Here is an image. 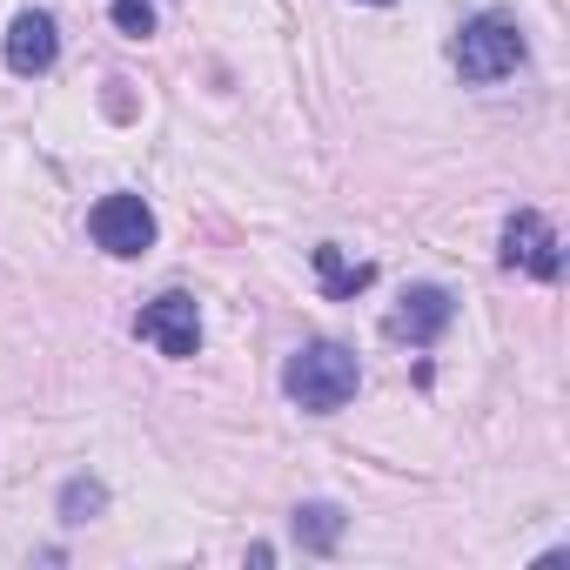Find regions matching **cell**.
Listing matches in <instances>:
<instances>
[{"label": "cell", "instance_id": "52a82bcc", "mask_svg": "<svg viewBox=\"0 0 570 570\" xmlns=\"http://www.w3.org/2000/svg\"><path fill=\"white\" fill-rule=\"evenodd\" d=\"M450 323H456V296L443 289V282H416V289H403V303L390 309V323H383V330H390L396 343H416V350H430V343H436Z\"/></svg>", "mask_w": 570, "mask_h": 570}, {"label": "cell", "instance_id": "5b68a950", "mask_svg": "<svg viewBox=\"0 0 570 570\" xmlns=\"http://www.w3.org/2000/svg\"><path fill=\"white\" fill-rule=\"evenodd\" d=\"M503 268L530 275V282H557L563 275V242H557V228L537 208H517L503 222Z\"/></svg>", "mask_w": 570, "mask_h": 570}, {"label": "cell", "instance_id": "3957f363", "mask_svg": "<svg viewBox=\"0 0 570 570\" xmlns=\"http://www.w3.org/2000/svg\"><path fill=\"white\" fill-rule=\"evenodd\" d=\"M88 235H95L101 255L135 262V255L155 248V208H148L141 195H101V202L88 208Z\"/></svg>", "mask_w": 570, "mask_h": 570}, {"label": "cell", "instance_id": "7a4b0ae2", "mask_svg": "<svg viewBox=\"0 0 570 570\" xmlns=\"http://www.w3.org/2000/svg\"><path fill=\"white\" fill-rule=\"evenodd\" d=\"M356 383H363V370H356V356L343 343H303L289 363H282V390H289V403L309 410V416H336L356 396Z\"/></svg>", "mask_w": 570, "mask_h": 570}, {"label": "cell", "instance_id": "ba28073f", "mask_svg": "<svg viewBox=\"0 0 570 570\" xmlns=\"http://www.w3.org/2000/svg\"><path fill=\"white\" fill-rule=\"evenodd\" d=\"M309 262H316V282H323V296H330V303H356L370 282H376V268H370V262H350L336 242L309 248Z\"/></svg>", "mask_w": 570, "mask_h": 570}, {"label": "cell", "instance_id": "8992f818", "mask_svg": "<svg viewBox=\"0 0 570 570\" xmlns=\"http://www.w3.org/2000/svg\"><path fill=\"white\" fill-rule=\"evenodd\" d=\"M0 55H8V75L41 81V75L61 61V28H55V14H48V8H21V14L8 21V41H0Z\"/></svg>", "mask_w": 570, "mask_h": 570}, {"label": "cell", "instance_id": "8fae6325", "mask_svg": "<svg viewBox=\"0 0 570 570\" xmlns=\"http://www.w3.org/2000/svg\"><path fill=\"white\" fill-rule=\"evenodd\" d=\"M108 14H115V28H121L128 41H148V35H155V0H115Z\"/></svg>", "mask_w": 570, "mask_h": 570}, {"label": "cell", "instance_id": "6da1fadb", "mask_svg": "<svg viewBox=\"0 0 570 570\" xmlns=\"http://www.w3.org/2000/svg\"><path fill=\"white\" fill-rule=\"evenodd\" d=\"M450 61H456V75H463L470 88H497V81H510V75L530 61V41H523V28H517L503 8H483V14H470V21L456 28Z\"/></svg>", "mask_w": 570, "mask_h": 570}, {"label": "cell", "instance_id": "7c38bea8", "mask_svg": "<svg viewBox=\"0 0 570 570\" xmlns=\"http://www.w3.org/2000/svg\"><path fill=\"white\" fill-rule=\"evenodd\" d=\"M363 8H390V0H363Z\"/></svg>", "mask_w": 570, "mask_h": 570}, {"label": "cell", "instance_id": "9c48e42d", "mask_svg": "<svg viewBox=\"0 0 570 570\" xmlns=\"http://www.w3.org/2000/svg\"><path fill=\"white\" fill-rule=\"evenodd\" d=\"M343 503H296V517H289V530H296V543L303 550H316V557H330L336 543H343Z\"/></svg>", "mask_w": 570, "mask_h": 570}, {"label": "cell", "instance_id": "277c9868", "mask_svg": "<svg viewBox=\"0 0 570 570\" xmlns=\"http://www.w3.org/2000/svg\"><path fill=\"white\" fill-rule=\"evenodd\" d=\"M135 336H141L155 356H168V363H188V356L202 350V309H195V296L168 289V296L141 303V316H135Z\"/></svg>", "mask_w": 570, "mask_h": 570}, {"label": "cell", "instance_id": "30bf717a", "mask_svg": "<svg viewBox=\"0 0 570 570\" xmlns=\"http://www.w3.org/2000/svg\"><path fill=\"white\" fill-rule=\"evenodd\" d=\"M108 510V483L101 476H68L61 483V523H95Z\"/></svg>", "mask_w": 570, "mask_h": 570}]
</instances>
